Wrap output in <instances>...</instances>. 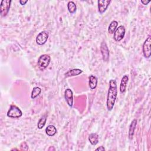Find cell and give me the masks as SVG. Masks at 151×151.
<instances>
[{"label": "cell", "instance_id": "1", "mask_svg": "<svg viewBox=\"0 0 151 151\" xmlns=\"http://www.w3.org/2000/svg\"><path fill=\"white\" fill-rule=\"evenodd\" d=\"M117 94V87L116 82L114 80L109 81V88L108 90L107 97V109L109 111H111L114 106L116 99Z\"/></svg>", "mask_w": 151, "mask_h": 151}, {"label": "cell", "instance_id": "2", "mask_svg": "<svg viewBox=\"0 0 151 151\" xmlns=\"http://www.w3.org/2000/svg\"><path fill=\"white\" fill-rule=\"evenodd\" d=\"M51 57L47 54L41 55L38 60V66L41 70L45 69L50 64Z\"/></svg>", "mask_w": 151, "mask_h": 151}, {"label": "cell", "instance_id": "3", "mask_svg": "<svg viewBox=\"0 0 151 151\" xmlns=\"http://www.w3.org/2000/svg\"><path fill=\"white\" fill-rule=\"evenodd\" d=\"M22 115V112L19 107L15 105H11L7 112V116L11 118H19Z\"/></svg>", "mask_w": 151, "mask_h": 151}, {"label": "cell", "instance_id": "4", "mask_svg": "<svg viewBox=\"0 0 151 151\" xmlns=\"http://www.w3.org/2000/svg\"><path fill=\"white\" fill-rule=\"evenodd\" d=\"M143 53L145 58H149L151 55V37L149 36L143 45Z\"/></svg>", "mask_w": 151, "mask_h": 151}, {"label": "cell", "instance_id": "5", "mask_svg": "<svg viewBox=\"0 0 151 151\" xmlns=\"http://www.w3.org/2000/svg\"><path fill=\"white\" fill-rule=\"evenodd\" d=\"M12 1L11 0H2L0 5V14L2 17H5L10 9L11 4Z\"/></svg>", "mask_w": 151, "mask_h": 151}, {"label": "cell", "instance_id": "6", "mask_svg": "<svg viewBox=\"0 0 151 151\" xmlns=\"http://www.w3.org/2000/svg\"><path fill=\"white\" fill-rule=\"evenodd\" d=\"M125 28L123 25L119 26L115 30L114 32L113 38L116 41H121L125 35Z\"/></svg>", "mask_w": 151, "mask_h": 151}, {"label": "cell", "instance_id": "7", "mask_svg": "<svg viewBox=\"0 0 151 151\" xmlns=\"http://www.w3.org/2000/svg\"><path fill=\"white\" fill-rule=\"evenodd\" d=\"M100 51L102 55V58L104 61H108L109 59V50L107 44L105 41H103L100 45Z\"/></svg>", "mask_w": 151, "mask_h": 151}, {"label": "cell", "instance_id": "8", "mask_svg": "<svg viewBox=\"0 0 151 151\" xmlns=\"http://www.w3.org/2000/svg\"><path fill=\"white\" fill-rule=\"evenodd\" d=\"M48 38V32L44 31L40 32L38 34V35L36 37L35 41H36V42L37 44L41 45L44 44L47 42Z\"/></svg>", "mask_w": 151, "mask_h": 151}, {"label": "cell", "instance_id": "9", "mask_svg": "<svg viewBox=\"0 0 151 151\" xmlns=\"http://www.w3.org/2000/svg\"><path fill=\"white\" fill-rule=\"evenodd\" d=\"M64 98L67 104L72 107L73 105V93L70 88H67L64 91Z\"/></svg>", "mask_w": 151, "mask_h": 151}, {"label": "cell", "instance_id": "10", "mask_svg": "<svg viewBox=\"0 0 151 151\" xmlns=\"http://www.w3.org/2000/svg\"><path fill=\"white\" fill-rule=\"evenodd\" d=\"M111 2L110 0H99L98 1V9L99 12L100 14L104 13L107 8H108L110 3Z\"/></svg>", "mask_w": 151, "mask_h": 151}, {"label": "cell", "instance_id": "11", "mask_svg": "<svg viewBox=\"0 0 151 151\" xmlns=\"http://www.w3.org/2000/svg\"><path fill=\"white\" fill-rule=\"evenodd\" d=\"M128 80H129L128 76L124 75V76H123V77L121 80V82H120V88H119L120 91L121 93H123L126 91L127 83H128Z\"/></svg>", "mask_w": 151, "mask_h": 151}, {"label": "cell", "instance_id": "12", "mask_svg": "<svg viewBox=\"0 0 151 151\" xmlns=\"http://www.w3.org/2000/svg\"><path fill=\"white\" fill-rule=\"evenodd\" d=\"M136 125H137V120L136 119H133L130 124L129 129L128 137L130 140H132L133 139Z\"/></svg>", "mask_w": 151, "mask_h": 151}, {"label": "cell", "instance_id": "13", "mask_svg": "<svg viewBox=\"0 0 151 151\" xmlns=\"http://www.w3.org/2000/svg\"><path fill=\"white\" fill-rule=\"evenodd\" d=\"M83 73V71L79 68H74L70 70H68L67 71L65 74L64 76L65 77H73V76H78Z\"/></svg>", "mask_w": 151, "mask_h": 151}, {"label": "cell", "instance_id": "14", "mask_svg": "<svg viewBox=\"0 0 151 151\" xmlns=\"http://www.w3.org/2000/svg\"><path fill=\"white\" fill-rule=\"evenodd\" d=\"M97 83H98V80L96 76H94L93 75H91L89 76L88 84H89V87L91 89L96 88L97 87Z\"/></svg>", "mask_w": 151, "mask_h": 151}, {"label": "cell", "instance_id": "15", "mask_svg": "<svg viewBox=\"0 0 151 151\" xmlns=\"http://www.w3.org/2000/svg\"><path fill=\"white\" fill-rule=\"evenodd\" d=\"M45 133L49 136H53L57 133V129L54 125H49L45 129Z\"/></svg>", "mask_w": 151, "mask_h": 151}, {"label": "cell", "instance_id": "16", "mask_svg": "<svg viewBox=\"0 0 151 151\" xmlns=\"http://www.w3.org/2000/svg\"><path fill=\"white\" fill-rule=\"evenodd\" d=\"M88 140L92 145H96L99 142V136L95 133H92L88 136Z\"/></svg>", "mask_w": 151, "mask_h": 151}, {"label": "cell", "instance_id": "17", "mask_svg": "<svg viewBox=\"0 0 151 151\" xmlns=\"http://www.w3.org/2000/svg\"><path fill=\"white\" fill-rule=\"evenodd\" d=\"M118 25V22L116 21H113L110 22L109 28H108V32L109 34H112L114 32L117 27Z\"/></svg>", "mask_w": 151, "mask_h": 151}, {"label": "cell", "instance_id": "18", "mask_svg": "<svg viewBox=\"0 0 151 151\" xmlns=\"http://www.w3.org/2000/svg\"><path fill=\"white\" fill-rule=\"evenodd\" d=\"M67 8L70 13L74 14L76 11L77 6L73 1H69L67 4Z\"/></svg>", "mask_w": 151, "mask_h": 151}, {"label": "cell", "instance_id": "19", "mask_svg": "<svg viewBox=\"0 0 151 151\" xmlns=\"http://www.w3.org/2000/svg\"><path fill=\"white\" fill-rule=\"evenodd\" d=\"M41 92V89L38 87H35L33 88L32 92H31V97L32 99H35L38 96H39Z\"/></svg>", "mask_w": 151, "mask_h": 151}, {"label": "cell", "instance_id": "20", "mask_svg": "<svg viewBox=\"0 0 151 151\" xmlns=\"http://www.w3.org/2000/svg\"><path fill=\"white\" fill-rule=\"evenodd\" d=\"M46 120H47V118H46V116H43L42 117H41L39 121L38 122V123H37V127L39 129H41L42 128L44 127V126H45V123H46Z\"/></svg>", "mask_w": 151, "mask_h": 151}, {"label": "cell", "instance_id": "21", "mask_svg": "<svg viewBox=\"0 0 151 151\" xmlns=\"http://www.w3.org/2000/svg\"><path fill=\"white\" fill-rule=\"evenodd\" d=\"M20 146H21V150H28V146L26 142H22Z\"/></svg>", "mask_w": 151, "mask_h": 151}, {"label": "cell", "instance_id": "22", "mask_svg": "<svg viewBox=\"0 0 151 151\" xmlns=\"http://www.w3.org/2000/svg\"><path fill=\"white\" fill-rule=\"evenodd\" d=\"M150 2V1H146V0H142L141 2L143 4V5H147L149 2Z\"/></svg>", "mask_w": 151, "mask_h": 151}, {"label": "cell", "instance_id": "23", "mask_svg": "<svg viewBox=\"0 0 151 151\" xmlns=\"http://www.w3.org/2000/svg\"><path fill=\"white\" fill-rule=\"evenodd\" d=\"M96 151H98V150H99V151H104L105 149L103 146H100V147H97V149H96Z\"/></svg>", "mask_w": 151, "mask_h": 151}, {"label": "cell", "instance_id": "24", "mask_svg": "<svg viewBox=\"0 0 151 151\" xmlns=\"http://www.w3.org/2000/svg\"><path fill=\"white\" fill-rule=\"evenodd\" d=\"M27 2H28V1H27V0H25V1L20 0V1H19V3H20V4H21V5H25Z\"/></svg>", "mask_w": 151, "mask_h": 151}, {"label": "cell", "instance_id": "25", "mask_svg": "<svg viewBox=\"0 0 151 151\" xmlns=\"http://www.w3.org/2000/svg\"><path fill=\"white\" fill-rule=\"evenodd\" d=\"M55 150V148H54L53 146H51V147L48 149V150Z\"/></svg>", "mask_w": 151, "mask_h": 151}]
</instances>
